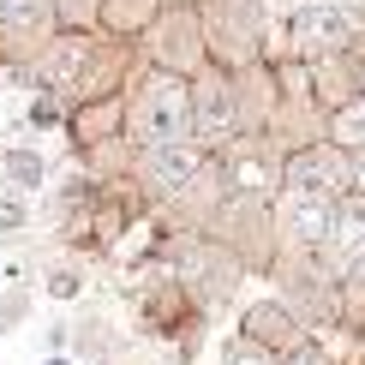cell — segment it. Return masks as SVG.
<instances>
[{"instance_id": "obj_19", "label": "cell", "mask_w": 365, "mask_h": 365, "mask_svg": "<svg viewBox=\"0 0 365 365\" xmlns=\"http://www.w3.org/2000/svg\"><path fill=\"white\" fill-rule=\"evenodd\" d=\"M287 365H329V359L317 354V347H294V359H287Z\"/></svg>"}, {"instance_id": "obj_1", "label": "cell", "mask_w": 365, "mask_h": 365, "mask_svg": "<svg viewBox=\"0 0 365 365\" xmlns=\"http://www.w3.org/2000/svg\"><path fill=\"white\" fill-rule=\"evenodd\" d=\"M126 132L138 144H168V138H192V84L180 72H150L138 84V102L126 114Z\"/></svg>"}, {"instance_id": "obj_16", "label": "cell", "mask_w": 365, "mask_h": 365, "mask_svg": "<svg viewBox=\"0 0 365 365\" xmlns=\"http://www.w3.org/2000/svg\"><path fill=\"white\" fill-rule=\"evenodd\" d=\"M144 12H150V0H114V24L126 30V24H144Z\"/></svg>"}, {"instance_id": "obj_14", "label": "cell", "mask_w": 365, "mask_h": 365, "mask_svg": "<svg viewBox=\"0 0 365 365\" xmlns=\"http://www.w3.org/2000/svg\"><path fill=\"white\" fill-rule=\"evenodd\" d=\"M72 66H78V42H66V48H54V60H48V72H42V78H48V84H60V78H66Z\"/></svg>"}, {"instance_id": "obj_3", "label": "cell", "mask_w": 365, "mask_h": 365, "mask_svg": "<svg viewBox=\"0 0 365 365\" xmlns=\"http://www.w3.org/2000/svg\"><path fill=\"white\" fill-rule=\"evenodd\" d=\"M192 132L204 144H227V132H234V90H227L222 72L197 78V90H192Z\"/></svg>"}, {"instance_id": "obj_22", "label": "cell", "mask_w": 365, "mask_h": 365, "mask_svg": "<svg viewBox=\"0 0 365 365\" xmlns=\"http://www.w3.org/2000/svg\"><path fill=\"white\" fill-rule=\"evenodd\" d=\"M354 6H365V0H354Z\"/></svg>"}, {"instance_id": "obj_12", "label": "cell", "mask_w": 365, "mask_h": 365, "mask_svg": "<svg viewBox=\"0 0 365 365\" xmlns=\"http://www.w3.org/2000/svg\"><path fill=\"white\" fill-rule=\"evenodd\" d=\"M222 365H276V347H264V341L240 336V341H234V347L222 354Z\"/></svg>"}, {"instance_id": "obj_7", "label": "cell", "mask_w": 365, "mask_h": 365, "mask_svg": "<svg viewBox=\"0 0 365 365\" xmlns=\"http://www.w3.org/2000/svg\"><path fill=\"white\" fill-rule=\"evenodd\" d=\"M329 246H336L341 264H354V257L365 252V192L354 197V204H336V222H329Z\"/></svg>"}, {"instance_id": "obj_6", "label": "cell", "mask_w": 365, "mask_h": 365, "mask_svg": "<svg viewBox=\"0 0 365 365\" xmlns=\"http://www.w3.org/2000/svg\"><path fill=\"white\" fill-rule=\"evenodd\" d=\"M329 222H336V197L329 192H294V204H287V234H294L299 246H324Z\"/></svg>"}, {"instance_id": "obj_2", "label": "cell", "mask_w": 365, "mask_h": 365, "mask_svg": "<svg viewBox=\"0 0 365 365\" xmlns=\"http://www.w3.org/2000/svg\"><path fill=\"white\" fill-rule=\"evenodd\" d=\"M150 156H144V180L156 192H180V186H192L197 174H204V150L186 144V138H168V144H144Z\"/></svg>"}, {"instance_id": "obj_4", "label": "cell", "mask_w": 365, "mask_h": 365, "mask_svg": "<svg viewBox=\"0 0 365 365\" xmlns=\"http://www.w3.org/2000/svg\"><path fill=\"white\" fill-rule=\"evenodd\" d=\"M341 180H347L341 144H312V150H299V156L287 162V186H294V192H329V197H336Z\"/></svg>"}, {"instance_id": "obj_15", "label": "cell", "mask_w": 365, "mask_h": 365, "mask_svg": "<svg viewBox=\"0 0 365 365\" xmlns=\"http://www.w3.org/2000/svg\"><path fill=\"white\" fill-rule=\"evenodd\" d=\"M48 294H54V299H78V294H84V282L72 276V269H54V276H48Z\"/></svg>"}, {"instance_id": "obj_20", "label": "cell", "mask_w": 365, "mask_h": 365, "mask_svg": "<svg viewBox=\"0 0 365 365\" xmlns=\"http://www.w3.org/2000/svg\"><path fill=\"white\" fill-rule=\"evenodd\" d=\"M354 192H365V162H354Z\"/></svg>"}, {"instance_id": "obj_5", "label": "cell", "mask_w": 365, "mask_h": 365, "mask_svg": "<svg viewBox=\"0 0 365 365\" xmlns=\"http://www.w3.org/2000/svg\"><path fill=\"white\" fill-rule=\"evenodd\" d=\"M347 36H354V24L336 6H312L294 19V48L299 54H336V48H347Z\"/></svg>"}, {"instance_id": "obj_21", "label": "cell", "mask_w": 365, "mask_h": 365, "mask_svg": "<svg viewBox=\"0 0 365 365\" xmlns=\"http://www.w3.org/2000/svg\"><path fill=\"white\" fill-rule=\"evenodd\" d=\"M54 365H72V359H54Z\"/></svg>"}, {"instance_id": "obj_18", "label": "cell", "mask_w": 365, "mask_h": 365, "mask_svg": "<svg viewBox=\"0 0 365 365\" xmlns=\"http://www.w3.org/2000/svg\"><path fill=\"white\" fill-rule=\"evenodd\" d=\"M90 12H96V0H60V6H54V19H66V24H84Z\"/></svg>"}, {"instance_id": "obj_11", "label": "cell", "mask_w": 365, "mask_h": 365, "mask_svg": "<svg viewBox=\"0 0 365 365\" xmlns=\"http://www.w3.org/2000/svg\"><path fill=\"white\" fill-rule=\"evenodd\" d=\"M336 144L365 150V96H359V102H347V108L336 114Z\"/></svg>"}, {"instance_id": "obj_17", "label": "cell", "mask_w": 365, "mask_h": 365, "mask_svg": "<svg viewBox=\"0 0 365 365\" xmlns=\"http://www.w3.org/2000/svg\"><path fill=\"white\" fill-rule=\"evenodd\" d=\"M24 120H30V126H60V108H54V96H36Z\"/></svg>"}, {"instance_id": "obj_9", "label": "cell", "mask_w": 365, "mask_h": 365, "mask_svg": "<svg viewBox=\"0 0 365 365\" xmlns=\"http://www.w3.org/2000/svg\"><path fill=\"white\" fill-rule=\"evenodd\" d=\"M54 19V0H0V24L6 30H42Z\"/></svg>"}, {"instance_id": "obj_8", "label": "cell", "mask_w": 365, "mask_h": 365, "mask_svg": "<svg viewBox=\"0 0 365 365\" xmlns=\"http://www.w3.org/2000/svg\"><path fill=\"white\" fill-rule=\"evenodd\" d=\"M0 174H6L19 192H36L42 180H48V162H42L36 150H6V156H0Z\"/></svg>"}, {"instance_id": "obj_10", "label": "cell", "mask_w": 365, "mask_h": 365, "mask_svg": "<svg viewBox=\"0 0 365 365\" xmlns=\"http://www.w3.org/2000/svg\"><path fill=\"white\" fill-rule=\"evenodd\" d=\"M246 336L264 341V347H282V341H294V317H287L282 306H276V312H252V317H246Z\"/></svg>"}, {"instance_id": "obj_13", "label": "cell", "mask_w": 365, "mask_h": 365, "mask_svg": "<svg viewBox=\"0 0 365 365\" xmlns=\"http://www.w3.org/2000/svg\"><path fill=\"white\" fill-rule=\"evenodd\" d=\"M30 222V210H24V192L12 186V192H0V234H19V227Z\"/></svg>"}]
</instances>
